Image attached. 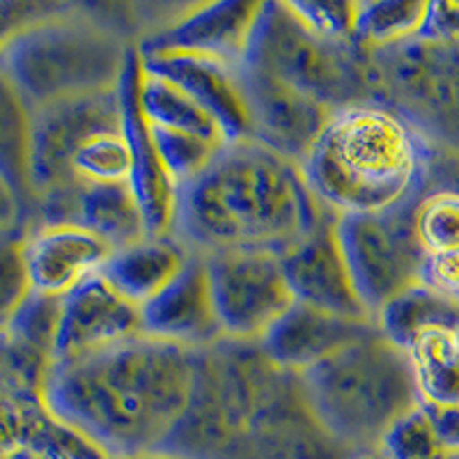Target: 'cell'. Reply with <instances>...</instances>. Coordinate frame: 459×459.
Segmentation results:
<instances>
[{
  "label": "cell",
  "mask_w": 459,
  "mask_h": 459,
  "mask_svg": "<svg viewBox=\"0 0 459 459\" xmlns=\"http://www.w3.org/2000/svg\"><path fill=\"white\" fill-rule=\"evenodd\" d=\"M285 5L303 26L322 39L356 44V3H285Z\"/></svg>",
  "instance_id": "cell-33"
},
{
  "label": "cell",
  "mask_w": 459,
  "mask_h": 459,
  "mask_svg": "<svg viewBox=\"0 0 459 459\" xmlns=\"http://www.w3.org/2000/svg\"><path fill=\"white\" fill-rule=\"evenodd\" d=\"M143 335L184 350H207L225 340L216 313L207 257L191 253V260L159 297L141 308Z\"/></svg>",
  "instance_id": "cell-17"
},
{
  "label": "cell",
  "mask_w": 459,
  "mask_h": 459,
  "mask_svg": "<svg viewBox=\"0 0 459 459\" xmlns=\"http://www.w3.org/2000/svg\"><path fill=\"white\" fill-rule=\"evenodd\" d=\"M418 282H423L425 287L434 290L441 297L459 303V248L420 257Z\"/></svg>",
  "instance_id": "cell-35"
},
{
  "label": "cell",
  "mask_w": 459,
  "mask_h": 459,
  "mask_svg": "<svg viewBox=\"0 0 459 459\" xmlns=\"http://www.w3.org/2000/svg\"><path fill=\"white\" fill-rule=\"evenodd\" d=\"M141 85V51L131 48L125 76L120 81L122 100V125L131 152V191L136 195L150 237H172L175 214H178L179 188L170 178L161 154H159L154 138H152L150 122L141 110L138 100Z\"/></svg>",
  "instance_id": "cell-15"
},
{
  "label": "cell",
  "mask_w": 459,
  "mask_h": 459,
  "mask_svg": "<svg viewBox=\"0 0 459 459\" xmlns=\"http://www.w3.org/2000/svg\"><path fill=\"white\" fill-rule=\"evenodd\" d=\"M63 223H79L92 230L94 235H100L115 251L150 237L129 184L85 188L69 204Z\"/></svg>",
  "instance_id": "cell-23"
},
{
  "label": "cell",
  "mask_w": 459,
  "mask_h": 459,
  "mask_svg": "<svg viewBox=\"0 0 459 459\" xmlns=\"http://www.w3.org/2000/svg\"><path fill=\"white\" fill-rule=\"evenodd\" d=\"M429 418L437 429V437L446 450H457L459 453V407H429Z\"/></svg>",
  "instance_id": "cell-37"
},
{
  "label": "cell",
  "mask_w": 459,
  "mask_h": 459,
  "mask_svg": "<svg viewBox=\"0 0 459 459\" xmlns=\"http://www.w3.org/2000/svg\"><path fill=\"white\" fill-rule=\"evenodd\" d=\"M363 459H384V457H381L379 453H375V455H368V457H363Z\"/></svg>",
  "instance_id": "cell-41"
},
{
  "label": "cell",
  "mask_w": 459,
  "mask_h": 459,
  "mask_svg": "<svg viewBox=\"0 0 459 459\" xmlns=\"http://www.w3.org/2000/svg\"><path fill=\"white\" fill-rule=\"evenodd\" d=\"M191 251L175 237H145L113 251L100 276L143 308L184 272Z\"/></svg>",
  "instance_id": "cell-21"
},
{
  "label": "cell",
  "mask_w": 459,
  "mask_h": 459,
  "mask_svg": "<svg viewBox=\"0 0 459 459\" xmlns=\"http://www.w3.org/2000/svg\"><path fill=\"white\" fill-rule=\"evenodd\" d=\"M418 397L429 407H459V329L432 326L404 350Z\"/></svg>",
  "instance_id": "cell-24"
},
{
  "label": "cell",
  "mask_w": 459,
  "mask_h": 459,
  "mask_svg": "<svg viewBox=\"0 0 459 459\" xmlns=\"http://www.w3.org/2000/svg\"><path fill=\"white\" fill-rule=\"evenodd\" d=\"M26 228L0 232V331L7 329L19 308L32 294L23 257Z\"/></svg>",
  "instance_id": "cell-32"
},
{
  "label": "cell",
  "mask_w": 459,
  "mask_h": 459,
  "mask_svg": "<svg viewBox=\"0 0 459 459\" xmlns=\"http://www.w3.org/2000/svg\"><path fill=\"white\" fill-rule=\"evenodd\" d=\"M60 313H63V299L32 292L7 324L5 331L16 342L26 344L51 360L57 329H60Z\"/></svg>",
  "instance_id": "cell-30"
},
{
  "label": "cell",
  "mask_w": 459,
  "mask_h": 459,
  "mask_svg": "<svg viewBox=\"0 0 459 459\" xmlns=\"http://www.w3.org/2000/svg\"><path fill=\"white\" fill-rule=\"evenodd\" d=\"M324 207L301 166L257 141L228 143L179 188L172 237L198 255L264 251L285 255L317 228Z\"/></svg>",
  "instance_id": "cell-2"
},
{
  "label": "cell",
  "mask_w": 459,
  "mask_h": 459,
  "mask_svg": "<svg viewBox=\"0 0 459 459\" xmlns=\"http://www.w3.org/2000/svg\"><path fill=\"white\" fill-rule=\"evenodd\" d=\"M35 117L37 110L0 65V178L19 195L26 209L28 223L35 212V186H32Z\"/></svg>",
  "instance_id": "cell-22"
},
{
  "label": "cell",
  "mask_w": 459,
  "mask_h": 459,
  "mask_svg": "<svg viewBox=\"0 0 459 459\" xmlns=\"http://www.w3.org/2000/svg\"><path fill=\"white\" fill-rule=\"evenodd\" d=\"M344 47L310 32L285 3H264L246 65L264 69L331 108H340L360 101L351 97L356 72L347 67Z\"/></svg>",
  "instance_id": "cell-8"
},
{
  "label": "cell",
  "mask_w": 459,
  "mask_h": 459,
  "mask_svg": "<svg viewBox=\"0 0 459 459\" xmlns=\"http://www.w3.org/2000/svg\"><path fill=\"white\" fill-rule=\"evenodd\" d=\"M143 335V313L108 281L94 276L63 299L53 359L108 350Z\"/></svg>",
  "instance_id": "cell-18"
},
{
  "label": "cell",
  "mask_w": 459,
  "mask_h": 459,
  "mask_svg": "<svg viewBox=\"0 0 459 459\" xmlns=\"http://www.w3.org/2000/svg\"><path fill=\"white\" fill-rule=\"evenodd\" d=\"M444 453L446 448L438 441L423 402L400 418L379 446L384 459H438Z\"/></svg>",
  "instance_id": "cell-31"
},
{
  "label": "cell",
  "mask_w": 459,
  "mask_h": 459,
  "mask_svg": "<svg viewBox=\"0 0 459 459\" xmlns=\"http://www.w3.org/2000/svg\"><path fill=\"white\" fill-rule=\"evenodd\" d=\"M198 351L138 335L108 350L48 363L53 416L108 459L159 453L188 409Z\"/></svg>",
  "instance_id": "cell-1"
},
{
  "label": "cell",
  "mask_w": 459,
  "mask_h": 459,
  "mask_svg": "<svg viewBox=\"0 0 459 459\" xmlns=\"http://www.w3.org/2000/svg\"><path fill=\"white\" fill-rule=\"evenodd\" d=\"M438 459H459V453H457V450H446V453L441 455Z\"/></svg>",
  "instance_id": "cell-40"
},
{
  "label": "cell",
  "mask_w": 459,
  "mask_h": 459,
  "mask_svg": "<svg viewBox=\"0 0 459 459\" xmlns=\"http://www.w3.org/2000/svg\"><path fill=\"white\" fill-rule=\"evenodd\" d=\"M67 5L69 3L51 0H0V57L23 32L63 12Z\"/></svg>",
  "instance_id": "cell-34"
},
{
  "label": "cell",
  "mask_w": 459,
  "mask_h": 459,
  "mask_svg": "<svg viewBox=\"0 0 459 459\" xmlns=\"http://www.w3.org/2000/svg\"><path fill=\"white\" fill-rule=\"evenodd\" d=\"M108 23L67 5L23 32L0 57L35 110L120 88L131 48Z\"/></svg>",
  "instance_id": "cell-6"
},
{
  "label": "cell",
  "mask_w": 459,
  "mask_h": 459,
  "mask_svg": "<svg viewBox=\"0 0 459 459\" xmlns=\"http://www.w3.org/2000/svg\"><path fill=\"white\" fill-rule=\"evenodd\" d=\"M299 166L313 198L333 214H388L413 203L428 152L404 115L360 100L331 113Z\"/></svg>",
  "instance_id": "cell-3"
},
{
  "label": "cell",
  "mask_w": 459,
  "mask_h": 459,
  "mask_svg": "<svg viewBox=\"0 0 459 459\" xmlns=\"http://www.w3.org/2000/svg\"><path fill=\"white\" fill-rule=\"evenodd\" d=\"M28 216L22 200L14 194V188L0 178V232L26 228Z\"/></svg>",
  "instance_id": "cell-38"
},
{
  "label": "cell",
  "mask_w": 459,
  "mask_h": 459,
  "mask_svg": "<svg viewBox=\"0 0 459 459\" xmlns=\"http://www.w3.org/2000/svg\"><path fill=\"white\" fill-rule=\"evenodd\" d=\"M420 39H455L459 37V3H429Z\"/></svg>",
  "instance_id": "cell-36"
},
{
  "label": "cell",
  "mask_w": 459,
  "mask_h": 459,
  "mask_svg": "<svg viewBox=\"0 0 459 459\" xmlns=\"http://www.w3.org/2000/svg\"><path fill=\"white\" fill-rule=\"evenodd\" d=\"M411 230L420 255L459 248V191L441 188L411 204Z\"/></svg>",
  "instance_id": "cell-28"
},
{
  "label": "cell",
  "mask_w": 459,
  "mask_h": 459,
  "mask_svg": "<svg viewBox=\"0 0 459 459\" xmlns=\"http://www.w3.org/2000/svg\"><path fill=\"white\" fill-rule=\"evenodd\" d=\"M113 246L79 223H28L23 257L32 292L65 299L90 278L100 276Z\"/></svg>",
  "instance_id": "cell-16"
},
{
  "label": "cell",
  "mask_w": 459,
  "mask_h": 459,
  "mask_svg": "<svg viewBox=\"0 0 459 459\" xmlns=\"http://www.w3.org/2000/svg\"><path fill=\"white\" fill-rule=\"evenodd\" d=\"M264 3L253 0H219L188 7L170 26L136 44L143 56L182 53L244 65Z\"/></svg>",
  "instance_id": "cell-12"
},
{
  "label": "cell",
  "mask_w": 459,
  "mask_h": 459,
  "mask_svg": "<svg viewBox=\"0 0 459 459\" xmlns=\"http://www.w3.org/2000/svg\"><path fill=\"white\" fill-rule=\"evenodd\" d=\"M377 329V319H351L294 303L260 340V350L282 370L303 375Z\"/></svg>",
  "instance_id": "cell-20"
},
{
  "label": "cell",
  "mask_w": 459,
  "mask_h": 459,
  "mask_svg": "<svg viewBox=\"0 0 459 459\" xmlns=\"http://www.w3.org/2000/svg\"><path fill=\"white\" fill-rule=\"evenodd\" d=\"M154 145L166 163L170 178L175 179L178 188H184L194 179H198L207 170L214 159L219 157L228 143H216L209 138L195 136V134H184V131L157 129L150 126Z\"/></svg>",
  "instance_id": "cell-29"
},
{
  "label": "cell",
  "mask_w": 459,
  "mask_h": 459,
  "mask_svg": "<svg viewBox=\"0 0 459 459\" xmlns=\"http://www.w3.org/2000/svg\"><path fill=\"white\" fill-rule=\"evenodd\" d=\"M131 182L120 88L37 110L32 221L63 223L74 198L90 186Z\"/></svg>",
  "instance_id": "cell-4"
},
{
  "label": "cell",
  "mask_w": 459,
  "mask_h": 459,
  "mask_svg": "<svg viewBox=\"0 0 459 459\" xmlns=\"http://www.w3.org/2000/svg\"><path fill=\"white\" fill-rule=\"evenodd\" d=\"M429 3L418 0H381L356 3L354 42L370 48L393 47L420 35Z\"/></svg>",
  "instance_id": "cell-27"
},
{
  "label": "cell",
  "mask_w": 459,
  "mask_h": 459,
  "mask_svg": "<svg viewBox=\"0 0 459 459\" xmlns=\"http://www.w3.org/2000/svg\"><path fill=\"white\" fill-rule=\"evenodd\" d=\"M294 299L351 319H375L360 301L338 241V214L324 209L317 228L281 255Z\"/></svg>",
  "instance_id": "cell-14"
},
{
  "label": "cell",
  "mask_w": 459,
  "mask_h": 459,
  "mask_svg": "<svg viewBox=\"0 0 459 459\" xmlns=\"http://www.w3.org/2000/svg\"><path fill=\"white\" fill-rule=\"evenodd\" d=\"M141 110L150 126L170 131H184L216 143H230L219 122L179 85L163 79L159 74L147 72L141 60V85H138Z\"/></svg>",
  "instance_id": "cell-25"
},
{
  "label": "cell",
  "mask_w": 459,
  "mask_h": 459,
  "mask_svg": "<svg viewBox=\"0 0 459 459\" xmlns=\"http://www.w3.org/2000/svg\"><path fill=\"white\" fill-rule=\"evenodd\" d=\"M375 319L384 338L404 351L416 335L432 326L459 329V303L441 297L423 282H413L404 292L391 299Z\"/></svg>",
  "instance_id": "cell-26"
},
{
  "label": "cell",
  "mask_w": 459,
  "mask_h": 459,
  "mask_svg": "<svg viewBox=\"0 0 459 459\" xmlns=\"http://www.w3.org/2000/svg\"><path fill=\"white\" fill-rule=\"evenodd\" d=\"M143 67L163 79L172 81L194 97L223 129L230 143L251 141L253 120L246 100L241 65L221 63L212 57L182 56V53H157L143 56Z\"/></svg>",
  "instance_id": "cell-19"
},
{
  "label": "cell",
  "mask_w": 459,
  "mask_h": 459,
  "mask_svg": "<svg viewBox=\"0 0 459 459\" xmlns=\"http://www.w3.org/2000/svg\"><path fill=\"white\" fill-rule=\"evenodd\" d=\"M241 81L251 108V141L301 163L335 108L253 65H241Z\"/></svg>",
  "instance_id": "cell-13"
},
{
  "label": "cell",
  "mask_w": 459,
  "mask_h": 459,
  "mask_svg": "<svg viewBox=\"0 0 459 459\" xmlns=\"http://www.w3.org/2000/svg\"><path fill=\"white\" fill-rule=\"evenodd\" d=\"M5 459H69V457H63V455L47 453V450L23 448V450H16V453H12L10 457H5Z\"/></svg>",
  "instance_id": "cell-39"
},
{
  "label": "cell",
  "mask_w": 459,
  "mask_h": 459,
  "mask_svg": "<svg viewBox=\"0 0 459 459\" xmlns=\"http://www.w3.org/2000/svg\"><path fill=\"white\" fill-rule=\"evenodd\" d=\"M335 441L308 404L301 375L266 363L223 459H363Z\"/></svg>",
  "instance_id": "cell-7"
},
{
  "label": "cell",
  "mask_w": 459,
  "mask_h": 459,
  "mask_svg": "<svg viewBox=\"0 0 459 459\" xmlns=\"http://www.w3.org/2000/svg\"><path fill=\"white\" fill-rule=\"evenodd\" d=\"M322 428L359 455L379 453L393 425L420 404L407 354L377 326L301 375Z\"/></svg>",
  "instance_id": "cell-5"
},
{
  "label": "cell",
  "mask_w": 459,
  "mask_h": 459,
  "mask_svg": "<svg viewBox=\"0 0 459 459\" xmlns=\"http://www.w3.org/2000/svg\"><path fill=\"white\" fill-rule=\"evenodd\" d=\"M338 241L356 292L372 317L418 282L423 255L411 230V203L388 214L338 216Z\"/></svg>",
  "instance_id": "cell-10"
},
{
  "label": "cell",
  "mask_w": 459,
  "mask_h": 459,
  "mask_svg": "<svg viewBox=\"0 0 459 459\" xmlns=\"http://www.w3.org/2000/svg\"><path fill=\"white\" fill-rule=\"evenodd\" d=\"M207 266L225 340L260 342L297 303L276 253H216Z\"/></svg>",
  "instance_id": "cell-11"
},
{
  "label": "cell",
  "mask_w": 459,
  "mask_h": 459,
  "mask_svg": "<svg viewBox=\"0 0 459 459\" xmlns=\"http://www.w3.org/2000/svg\"><path fill=\"white\" fill-rule=\"evenodd\" d=\"M51 360L0 331V459L23 448L69 459H108L47 407L44 381Z\"/></svg>",
  "instance_id": "cell-9"
}]
</instances>
